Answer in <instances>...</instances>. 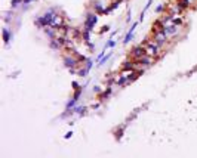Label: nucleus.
<instances>
[{
	"label": "nucleus",
	"mask_w": 197,
	"mask_h": 158,
	"mask_svg": "<svg viewBox=\"0 0 197 158\" xmlns=\"http://www.w3.org/2000/svg\"><path fill=\"white\" fill-rule=\"evenodd\" d=\"M142 46H144V49H145V55L151 56V58H157V56L162 55V47L157 44V43L154 42L153 38L151 40H145L144 43H141Z\"/></svg>",
	"instance_id": "obj_1"
},
{
	"label": "nucleus",
	"mask_w": 197,
	"mask_h": 158,
	"mask_svg": "<svg viewBox=\"0 0 197 158\" xmlns=\"http://www.w3.org/2000/svg\"><path fill=\"white\" fill-rule=\"evenodd\" d=\"M98 22V13L95 12H89L85 18V22H83V30L86 31H93L95 25Z\"/></svg>",
	"instance_id": "obj_2"
},
{
	"label": "nucleus",
	"mask_w": 197,
	"mask_h": 158,
	"mask_svg": "<svg viewBox=\"0 0 197 158\" xmlns=\"http://www.w3.org/2000/svg\"><path fill=\"white\" fill-rule=\"evenodd\" d=\"M144 55H145V49H144L142 44H138L135 47H132V50H130V58L132 59H139Z\"/></svg>",
	"instance_id": "obj_3"
},
{
	"label": "nucleus",
	"mask_w": 197,
	"mask_h": 158,
	"mask_svg": "<svg viewBox=\"0 0 197 158\" xmlns=\"http://www.w3.org/2000/svg\"><path fill=\"white\" fill-rule=\"evenodd\" d=\"M105 5L102 3V2H99V0H96V2H93V5H92V9H93V12L95 13H98V15H104L105 12Z\"/></svg>",
	"instance_id": "obj_4"
},
{
	"label": "nucleus",
	"mask_w": 197,
	"mask_h": 158,
	"mask_svg": "<svg viewBox=\"0 0 197 158\" xmlns=\"http://www.w3.org/2000/svg\"><path fill=\"white\" fill-rule=\"evenodd\" d=\"M136 25H138V22H134L132 24V27H130V30H129V33L126 34V37H124V40H123V43L124 44H128V43L134 38V34H135V30H136Z\"/></svg>",
	"instance_id": "obj_5"
},
{
	"label": "nucleus",
	"mask_w": 197,
	"mask_h": 158,
	"mask_svg": "<svg viewBox=\"0 0 197 158\" xmlns=\"http://www.w3.org/2000/svg\"><path fill=\"white\" fill-rule=\"evenodd\" d=\"M176 2H178L181 6H182V9H184V11L194 5V0H176Z\"/></svg>",
	"instance_id": "obj_6"
},
{
	"label": "nucleus",
	"mask_w": 197,
	"mask_h": 158,
	"mask_svg": "<svg viewBox=\"0 0 197 158\" xmlns=\"http://www.w3.org/2000/svg\"><path fill=\"white\" fill-rule=\"evenodd\" d=\"M3 38H5V43H9L11 42V40H12V33H11V30H9V28H3Z\"/></svg>",
	"instance_id": "obj_7"
},
{
	"label": "nucleus",
	"mask_w": 197,
	"mask_h": 158,
	"mask_svg": "<svg viewBox=\"0 0 197 158\" xmlns=\"http://www.w3.org/2000/svg\"><path fill=\"white\" fill-rule=\"evenodd\" d=\"M166 9H167V5H165V3H160L159 6L156 7V13H163V12H166Z\"/></svg>",
	"instance_id": "obj_8"
},
{
	"label": "nucleus",
	"mask_w": 197,
	"mask_h": 158,
	"mask_svg": "<svg viewBox=\"0 0 197 158\" xmlns=\"http://www.w3.org/2000/svg\"><path fill=\"white\" fill-rule=\"evenodd\" d=\"M114 46H116V40H114V38H110V40H108V43H107V44H105V50H107V49H111V47H114Z\"/></svg>",
	"instance_id": "obj_9"
},
{
	"label": "nucleus",
	"mask_w": 197,
	"mask_h": 158,
	"mask_svg": "<svg viewBox=\"0 0 197 158\" xmlns=\"http://www.w3.org/2000/svg\"><path fill=\"white\" fill-rule=\"evenodd\" d=\"M19 5H22V0H12V2H11V7H12V9L18 7Z\"/></svg>",
	"instance_id": "obj_10"
},
{
	"label": "nucleus",
	"mask_w": 197,
	"mask_h": 158,
	"mask_svg": "<svg viewBox=\"0 0 197 158\" xmlns=\"http://www.w3.org/2000/svg\"><path fill=\"white\" fill-rule=\"evenodd\" d=\"M108 31H110V27H108V25H104V27H102V30H101V34H104V33H108Z\"/></svg>",
	"instance_id": "obj_11"
},
{
	"label": "nucleus",
	"mask_w": 197,
	"mask_h": 158,
	"mask_svg": "<svg viewBox=\"0 0 197 158\" xmlns=\"http://www.w3.org/2000/svg\"><path fill=\"white\" fill-rule=\"evenodd\" d=\"M101 90H102V89H101L99 86H96V87H93V92H96V93H101Z\"/></svg>",
	"instance_id": "obj_12"
},
{
	"label": "nucleus",
	"mask_w": 197,
	"mask_h": 158,
	"mask_svg": "<svg viewBox=\"0 0 197 158\" xmlns=\"http://www.w3.org/2000/svg\"><path fill=\"white\" fill-rule=\"evenodd\" d=\"M31 2H34V0H22V5H30Z\"/></svg>",
	"instance_id": "obj_13"
}]
</instances>
